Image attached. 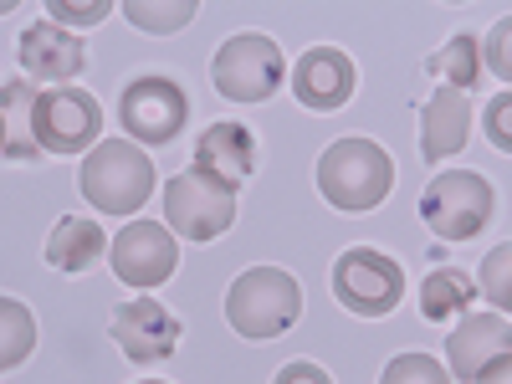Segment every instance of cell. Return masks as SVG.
Listing matches in <instances>:
<instances>
[{
	"mask_svg": "<svg viewBox=\"0 0 512 384\" xmlns=\"http://www.w3.org/2000/svg\"><path fill=\"white\" fill-rule=\"evenodd\" d=\"M0 154H6V128H0Z\"/></svg>",
	"mask_w": 512,
	"mask_h": 384,
	"instance_id": "f546056e",
	"label": "cell"
},
{
	"mask_svg": "<svg viewBox=\"0 0 512 384\" xmlns=\"http://www.w3.org/2000/svg\"><path fill=\"white\" fill-rule=\"evenodd\" d=\"M139 384H164V379H139Z\"/></svg>",
	"mask_w": 512,
	"mask_h": 384,
	"instance_id": "4dcf8cb0",
	"label": "cell"
},
{
	"mask_svg": "<svg viewBox=\"0 0 512 384\" xmlns=\"http://www.w3.org/2000/svg\"><path fill=\"white\" fill-rule=\"evenodd\" d=\"M21 67L31 77H41V82H72L82 67H88V47H82L72 31L41 21L21 36Z\"/></svg>",
	"mask_w": 512,
	"mask_h": 384,
	"instance_id": "9a60e30c",
	"label": "cell"
},
{
	"mask_svg": "<svg viewBox=\"0 0 512 384\" xmlns=\"http://www.w3.org/2000/svg\"><path fill=\"white\" fill-rule=\"evenodd\" d=\"M507 262H512V246H497V251L487 256V267H482V287H487V297H492V308H497V313H507V308H512V292H507Z\"/></svg>",
	"mask_w": 512,
	"mask_h": 384,
	"instance_id": "cb8c5ba5",
	"label": "cell"
},
{
	"mask_svg": "<svg viewBox=\"0 0 512 384\" xmlns=\"http://www.w3.org/2000/svg\"><path fill=\"white\" fill-rule=\"evenodd\" d=\"M507 36H512V26L507 21H497V31H492V41H487V62H492V72L507 82V72H512V62H507Z\"/></svg>",
	"mask_w": 512,
	"mask_h": 384,
	"instance_id": "4316f807",
	"label": "cell"
},
{
	"mask_svg": "<svg viewBox=\"0 0 512 384\" xmlns=\"http://www.w3.org/2000/svg\"><path fill=\"white\" fill-rule=\"evenodd\" d=\"M36 349V318L26 313V303L16 297H0V374L26 364Z\"/></svg>",
	"mask_w": 512,
	"mask_h": 384,
	"instance_id": "ffe728a7",
	"label": "cell"
},
{
	"mask_svg": "<svg viewBox=\"0 0 512 384\" xmlns=\"http://www.w3.org/2000/svg\"><path fill=\"white\" fill-rule=\"evenodd\" d=\"M195 169L210 180H221L231 190H241L256 169V134L241 123H210L200 144H195Z\"/></svg>",
	"mask_w": 512,
	"mask_h": 384,
	"instance_id": "4fadbf2b",
	"label": "cell"
},
{
	"mask_svg": "<svg viewBox=\"0 0 512 384\" xmlns=\"http://www.w3.org/2000/svg\"><path fill=\"white\" fill-rule=\"evenodd\" d=\"M272 384H333V379H328V369H318V364H308V359H297V364L277 369Z\"/></svg>",
	"mask_w": 512,
	"mask_h": 384,
	"instance_id": "484cf974",
	"label": "cell"
},
{
	"mask_svg": "<svg viewBox=\"0 0 512 384\" xmlns=\"http://www.w3.org/2000/svg\"><path fill=\"white\" fill-rule=\"evenodd\" d=\"M492 185L477 169H446L425 185L420 195V221L431 226L441 241H472L492 221Z\"/></svg>",
	"mask_w": 512,
	"mask_h": 384,
	"instance_id": "277c9868",
	"label": "cell"
},
{
	"mask_svg": "<svg viewBox=\"0 0 512 384\" xmlns=\"http://www.w3.org/2000/svg\"><path fill=\"white\" fill-rule=\"evenodd\" d=\"M113 344L123 349V359L134 364H154V359H169L180 344V318L164 313L154 297H139V303H123L113 313Z\"/></svg>",
	"mask_w": 512,
	"mask_h": 384,
	"instance_id": "8fae6325",
	"label": "cell"
},
{
	"mask_svg": "<svg viewBox=\"0 0 512 384\" xmlns=\"http://www.w3.org/2000/svg\"><path fill=\"white\" fill-rule=\"evenodd\" d=\"M282 52H277V41L272 36H231L226 47L216 52V62H210V77H216V88L221 98L231 103H267L277 88H282Z\"/></svg>",
	"mask_w": 512,
	"mask_h": 384,
	"instance_id": "52a82bcc",
	"label": "cell"
},
{
	"mask_svg": "<svg viewBox=\"0 0 512 384\" xmlns=\"http://www.w3.org/2000/svg\"><path fill=\"white\" fill-rule=\"evenodd\" d=\"M395 185V164L374 139H338L318 159V190L338 210H374Z\"/></svg>",
	"mask_w": 512,
	"mask_h": 384,
	"instance_id": "7a4b0ae2",
	"label": "cell"
},
{
	"mask_svg": "<svg viewBox=\"0 0 512 384\" xmlns=\"http://www.w3.org/2000/svg\"><path fill=\"white\" fill-rule=\"evenodd\" d=\"M297 313H303V287L282 267H251L226 292V323L241 338H251V344L287 333L297 323Z\"/></svg>",
	"mask_w": 512,
	"mask_h": 384,
	"instance_id": "3957f363",
	"label": "cell"
},
{
	"mask_svg": "<svg viewBox=\"0 0 512 384\" xmlns=\"http://www.w3.org/2000/svg\"><path fill=\"white\" fill-rule=\"evenodd\" d=\"M31 134H36V149H47V154H82V149H93L98 134H103V108L82 88L36 93Z\"/></svg>",
	"mask_w": 512,
	"mask_h": 384,
	"instance_id": "9c48e42d",
	"label": "cell"
},
{
	"mask_svg": "<svg viewBox=\"0 0 512 384\" xmlns=\"http://www.w3.org/2000/svg\"><path fill=\"white\" fill-rule=\"evenodd\" d=\"M118 123H123V134L139 139V144H169V139L185 134L190 98H185L180 82H169V77H134L118 98Z\"/></svg>",
	"mask_w": 512,
	"mask_h": 384,
	"instance_id": "ba28073f",
	"label": "cell"
},
{
	"mask_svg": "<svg viewBox=\"0 0 512 384\" xmlns=\"http://www.w3.org/2000/svg\"><path fill=\"white\" fill-rule=\"evenodd\" d=\"M472 303H477V287H472V277L456 272V267L431 272V277H425V287H420V313L431 318V323H446V318L466 313Z\"/></svg>",
	"mask_w": 512,
	"mask_h": 384,
	"instance_id": "d6986e66",
	"label": "cell"
},
{
	"mask_svg": "<svg viewBox=\"0 0 512 384\" xmlns=\"http://www.w3.org/2000/svg\"><path fill=\"white\" fill-rule=\"evenodd\" d=\"M103 251H108V241H103V226L98 221L62 216L57 231H52V241H47V262L57 272H88Z\"/></svg>",
	"mask_w": 512,
	"mask_h": 384,
	"instance_id": "e0dca14e",
	"label": "cell"
},
{
	"mask_svg": "<svg viewBox=\"0 0 512 384\" xmlns=\"http://www.w3.org/2000/svg\"><path fill=\"white\" fill-rule=\"evenodd\" d=\"M431 72L446 77V88L466 93V88H477L482 82V62H477V36H451L441 57H431Z\"/></svg>",
	"mask_w": 512,
	"mask_h": 384,
	"instance_id": "44dd1931",
	"label": "cell"
},
{
	"mask_svg": "<svg viewBox=\"0 0 512 384\" xmlns=\"http://www.w3.org/2000/svg\"><path fill=\"white\" fill-rule=\"evenodd\" d=\"M180 267V246L164 221H128L113 241V277L128 287H159Z\"/></svg>",
	"mask_w": 512,
	"mask_h": 384,
	"instance_id": "30bf717a",
	"label": "cell"
},
{
	"mask_svg": "<svg viewBox=\"0 0 512 384\" xmlns=\"http://www.w3.org/2000/svg\"><path fill=\"white\" fill-rule=\"evenodd\" d=\"M113 6L108 0H93V6H67V0H52V16L57 21H72V26H98Z\"/></svg>",
	"mask_w": 512,
	"mask_h": 384,
	"instance_id": "d4e9b609",
	"label": "cell"
},
{
	"mask_svg": "<svg viewBox=\"0 0 512 384\" xmlns=\"http://www.w3.org/2000/svg\"><path fill=\"white\" fill-rule=\"evenodd\" d=\"M466 128H472V103L456 88H441L420 113V154L425 164H441L466 144Z\"/></svg>",
	"mask_w": 512,
	"mask_h": 384,
	"instance_id": "2e32d148",
	"label": "cell"
},
{
	"mask_svg": "<svg viewBox=\"0 0 512 384\" xmlns=\"http://www.w3.org/2000/svg\"><path fill=\"white\" fill-rule=\"evenodd\" d=\"M487 128H492V144L497 149H512V139H507V98H497V108L487 113Z\"/></svg>",
	"mask_w": 512,
	"mask_h": 384,
	"instance_id": "83f0119b",
	"label": "cell"
},
{
	"mask_svg": "<svg viewBox=\"0 0 512 384\" xmlns=\"http://www.w3.org/2000/svg\"><path fill=\"white\" fill-rule=\"evenodd\" d=\"M379 384H451V374H446V364L431 359V354H400V359L384 364Z\"/></svg>",
	"mask_w": 512,
	"mask_h": 384,
	"instance_id": "603a6c76",
	"label": "cell"
},
{
	"mask_svg": "<svg viewBox=\"0 0 512 384\" xmlns=\"http://www.w3.org/2000/svg\"><path fill=\"white\" fill-rule=\"evenodd\" d=\"M164 226L185 241H216L236 226V190L200 169H185L164 185Z\"/></svg>",
	"mask_w": 512,
	"mask_h": 384,
	"instance_id": "5b68a950",
	"label": "cell"
},
{
	"mask_svg": "<svg viewBox=\"0 0 512 384\" xmlns=\"http://www.w3.org/2000/svg\"><path fill=\"white\" fill-rule=\"evenodd\" d=\"M292 93L313 113H333L354 98V62L338 47H313L292 67Z\"/></svg>",
	"mask_w": 512,
	"mask_h": 384,
	"instance_id": "7c38bea8",
	"label": "cell"
},
{
	"mask_svg": "<svg viewBox=\"0 0 512 384\" xmlns=\"http://www.w3.org/2000/svg\"><path fill=\"white\" fill-rule=\"evenodd\" d=\"M507 344H512V328H507L502 313H472V318H461V328L451 333V344H446L451 374H456L461 384H477V374H482L492 359H502Z\"/></svg>",
	"mask_w": 512,
	"mask_h": 384,
	"instance_id": "5bb4252c",
	"label": "cell"
},
{
	"mask_svg": "<svg viewBox=\"0 0 512 384\" xmlns=\"http://www.w3.org/2000/svg\"><path fill=\"white\" fill-rule=\"evenodd\" d=\"M333 297L359 318H384L405 297V272L395 256H384L374 246H354L333 262Z\"/></svg>",
	"mask_w": 512,
	"mask_h": 384,
	"instance_id": "8992f818",
	"label": "cell"
},
{
	"mask_svg": "<svg viewBox=\"0 0 512 384\" xmlns=\"http://www.w3.org/2000/svg\"><path fill=\"white\" fill-rule=\"evenodd\" d=\"M77 185L88 195V205L103 210V216H134L154 195V164L134 139H98L88 149V159H82Z\"/></svg>",
	"mask_w": 512,
	"mask_h": 384,
	"instance_id": "6da1fadb",
	"label": "cell"
},
{
	"mask_svg": "<svg viewBox=\"0 0 512 384\" xmlns=\"http://www.w3.org/2000/svg\"><path fill=\"white\" fill-rule=\"evenodd\" d=\"M200 6L195 0H175V6H149V0H123V16L134 21L139 31H180V26H190V16H195Z\"/></svg>",
	"mask_w": 512,
	"mask_h": 384,
	"instance_id": "7402d4cb",
	"label": "cell"
},
{
	"mask_svg": "<svg viewBox=\"0 0 512 384\" xmlns=\"http://www.w3.org/2000/svg\"><path fill=\"white\" fill-rule=\"evenodd\" d=\"M507 379H512V359H507V354H502V359H492V364L477 374V384H507Z\"/></svg>",
	"mask_w": 512,
	"mask_h": 384,
	"instance_id": "f1b7e54d",
	"label": "cell"
},
{
	"mask_svg": "<svg viewBox=\"0 0 512 384\" xmlns=\"http://www.w3.org/2000/svg\"><path fill=\"white\" fill-rule=\"evenodd\" d=\"M31 108H36V88L31 82H6L0 88V128H6V154L11 159H36V134H31Z\"/></svg>",
	"mask_w": 512,
	"mask_h": 384,
	"instance_id": "ac0fdd59",
	"label": "cell"
}]
</instances>
